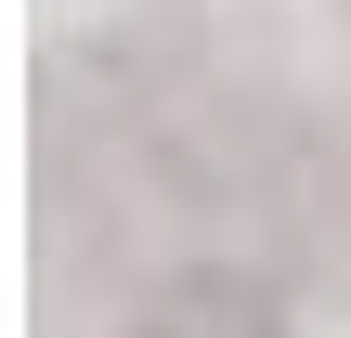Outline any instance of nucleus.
Returning a JSON list of instances; mask_svg holds the SVG:
<instances>
[{
	"instance_id": "1",
	"label": "nucleus",
	"mask_w": 351,
	"mask_h": 338,
	"mask_svg": "<svg viewBox=\"0 0 351 338\" xmlns=\"http://www.w3.org/2000/svg\"><path fill=\"white\" fill-rule=\"evenodd\" d=\"M117 338H300V326H287V300H274L247 261H182V274L143 287V313Z\"/></svg>"
}]
</instances>
